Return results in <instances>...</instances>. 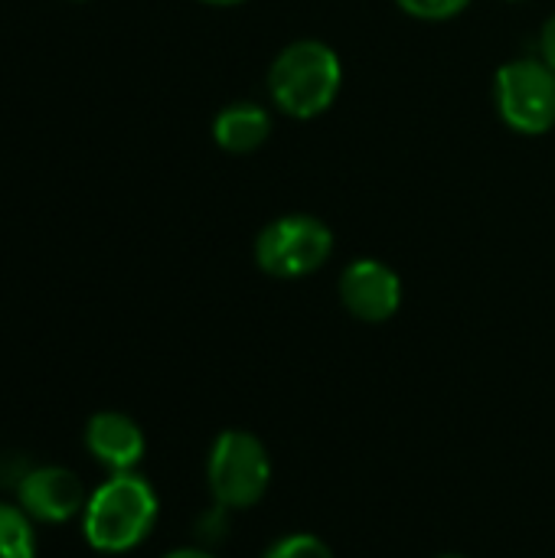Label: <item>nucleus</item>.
<instances>
[{"label":"nucleus","mask_w":555,"mask_h":558,"mask_svg":"<svg viewBox=\"0 0 555 558\" xmlns=\"http://www.w3.org/2000/svg\"><path fill=\"white\" fill-rule=\"evenodd\" d=\"M157 494L137 471L111 474L88 494L82 510V536L95 553L121 556L137 549L157 526Z\"/></svg>","instance_id":"f257e3e1"},{"label":"nucleus","mask_w":555,"mask_h":558,"mask_svg":"<svg viewBox=\"0 0 555 558\" xmlns=\"http://www.w3.org/2000/svg\"><path fill=\"white\" fill-rule=\"evenodd\" d=\"M343 88V62L321 39L288 43L268 65L272 105L298 121L324 114Z\"/></svg>","instance_id":"f03ea898"},{"label":"nucleus","mask_w":555,"mask_h":558,"mask_svg":"<svg viewBox=\"0 0 555 558\" xmlns=\"http://www.w3.org/2000/svg\"><path fill=\"white\" fill-rule=\"evenodd\" d=\"M206 484L213 504L236 510L255 507L272 487V458L258 435L242 428H226L209 448Z\"/></svg>","instance_id":"7ed1b4c3"},{"label":"nucleus","mask_w":555,"mask_h":558,"mask_svg":"<svg viewBox=\"0 0 555 558\" xmlns=\"http://www.w3.org/2000/svg\"><path fill=\"white\" fill-rule=\"evenodd\" d=\"M334 255V232L327 222L307 213H291L272 219L255 235V265L281 281H298L314 275Z\"/></svg>","instance_id":"20e7f679"},{"label":"nucleus","mask_w":555,"mask_h":558,"mask_svg":"<svg viewBox=\"0 0 555 558\" xmlns=\"http://www.w3.org/2000/svg\"><path fill=\"white\" fill-rule=\"evenodd\" d=\"M494 105L500 121L527 137L555 128V72L543 59H514L497 69Z\"/></svg>","instance_id":"39448f33"},{"label":"nucleus","mask_w":555,"mask_h":558,"mask_svg":"<svg viewBox=\"0 0 555 558\" xmlns=\"http://www.w3.org/2000/svg\"><path fill=\"white\" fill-rule=\"evenodd\" d=\"M13 494H16V507L33 523H46V526H59L82 517L88 504L79 474L59 464H33Z\"/></svg>","instance_id":"423d86ee"},{"label":"nucleus","mask_w":555,"mask_h":558,"mask_svg":"<svg viewBox=\"0 0 555 558\" xmlns=\"http://www.w3.org/2000/svg\"><path fill=\"white\" fill-rule=\"evenodd\" d=\"M340 301L363 324H386L402 307V278L379 258H357L340 275Z\"/></svg>","instance_id":"0eeeda50"},{"label":"nucleus","mask_w":555,"mask_h":558,"mask_svg":"<svg viewBox=\"0 0 555 558\" xmlns=\"http://www.w3.org/2000/svg\"><path fill=\"white\" fill-rule=\"evenodd\" d=\"M85 451L108 471L128 474L137 471L147 451L141 425L124 412H95L85 425Z\"/></svg>","instance_id":"6e6552de"},{"label":"nucleus","mask_w":555,"mask_h":558,"mask_svg":"<svg viewBox=\"0 0 555 558\" xmlns=\"http://www.w3.org/2000/svg\"><path fill=\"white\" fill-rule=\"evenodd\" d=\"M272 134V114L258 101H232L213 118V141L226 154H255Z\"/></svg>","instance_id":"1a4fd4ad"},{"label":"nucleus","mask_w":555,"mask_h":558,"mask_svg":"<svg viewBox=\"0 0 555 558\" xmlns=\"http://www.w3.org/2000/svg\"><path fill=\"white\" fill-rule=\"evenodd\" d=\"M0 558H36L33 520L16 507L0 500Z\"/></svg>","instance_id":"9d476101"},{"label":"nucleus","mask_w":555,"mask_h":558,"mask_svg":"<svg viewBox=\"0 0 555 558\" xmlns=\"http://www.w3.org/2000/svg\"><path fill=\"white\" fill-rule=\"evenodd\" d=\"M262 558H334V553L314 533H285L262 553Z\"/></svg>","instance_id":"9b49d317"},{"label":"nucleus","mask_w":555,"mask_h":558,"mask_svg":"<svg viewBox=\"0 0 555 558\" xmlns=\"http://www.w3.org/2000/svg\"><path fill=\"white\" fill-rule=\"evenodd\" d=\"M229 530H232V510L222 507V504H213L209 510H203L193 523V533H196V546L203 549H213L219 543L229 539Z\"/></svg>","instance_id":"f8f14e48"},{"label":"nucleus","mask_w":555,"mask_h":558,"mask_svg":"<svg viewBox=\"0 0 555 558\" xmlns=\"http://www.w3.org/2000/svg\"><path fill=\"white\" fill-rule=\"evenodd\" d=\"M396 7L415 20L445 23V20H455L458 13H464L471 7V0H396Z\"/></svg>","instance_id":"ddd939ff"},{"label":"nucleus","mask_w":555,"mask_h":558,"mask_svg":"<svg viewBox=\"0 0 555 558\" xmlns=\"http://www.w3.org/2000/svg\"><path fill=\"white\" fill-rule=\"evenodd\" d=\"M540 59L555 72V13L546 20V26L540 33Z\"/></svg>","instance_id":"4468645a"},{"label":"nucleus","mask_w":555,"mask_h":558,"mask_svg":"<svg viewBox=\"0 0 555 558\" xmlns=\"http://www.w3.org/2000/svg\"><path fill=\"white\" fill-rule=\"evenodd\" d=\"M164 558H216V556H213V549H203V546H183V549L167 553Z\"/></svg>","instance_id":"2eb2a0df"},{"label":"nucleus","mask_w":555,"mask_h":558,"mask_svg":"<svg viewBox=\"0 0 555 558\" xmlns=\"http://www.w3.org/2000/svg\"><path fill=\"white\" fill-rule=\"evenodd\" d=\"M200 3H209V7H239V3H249V0H200Z\"/></svg>","instance_id":"dca6fc26"},{"label":"nucleus","mask_w":555,"mask_h":558,"mask_svg":"<svg viewBox=\"0 0 555 558\" xmlns=\"http://www.w3.org/2000/svg\"><path fill=\"white\" fill-rule=\"evenodd\" d=\"M438 558H468V556H455V553H448V556H438Z\"/></svg>","instance_id":"f3484780"},{"label":"nucleus","mask_w":555,"mask_h":558,"mask_svg":"<svg viewBox=\"0 0 555 558\" xmlns=\"http://www.w3.org/2000/svg\"><path fill=\"white\" fill-rule=\"evenodd\" d=\"M507 3H523V0H507Z\"/></svg>","instance_id":"a211bd4d"}]
</instances>
